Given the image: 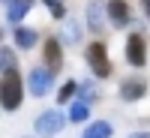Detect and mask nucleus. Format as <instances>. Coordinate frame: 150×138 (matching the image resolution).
<instances>
[{"label": "nucleus", "instance_id": "1", "mask_svg": "<svg viewBox=\"0 0 150 138\" xmlns=\"http://www.w3.org/2000/svg\"><path fill=\"white\" fill-rule=\"evenodd\" d=\"M21 99H24V78H21V72L18 69L0 72V105H3V111H18Z\"/></svg>", "mask_w": 150, "mask_h": 138}, {"label": "nucleus", "instance_id": "2", "mask_svg": "<svg viewBox=\"0 0 150 138\" xmlns=\"http://www.w3.org/2000/svg\"><path fill=\"white\" fill-rule=\"evenodd\" d=\"M84 60H87V69H90V75L93 78H108L111 72V60H108V48H105V42H90L87 45V51H84Z\"/></svg>", "mask_w": 150, "mask_h": 138}, {"label": "nucleus", "instance_id": "3", "mask_svg": "<svg viewBox=\"0 0 150 138\" xmlns=\"http://www.w3.org/2000/svg\"><path fill=\"white\" fill-rule=\"evenodd\" d=\"M63 126H66V114L60 108H48V111H42V114L36 117L33 132L39 135V138H54V135L63 132Z\"/></svg>", "mask_w": 150, "mask_h": 138}, {"label": "nucleus", "instance_id": "4", "mask_svg": "<svg viewBox=\"0 0 150 138\" xmlns=\"http://www.w3.org/2000/svg\"><path fill=\"white\" fill-rule=\"evenodd\" d=\"M51 87H54V72L48 66H33L27 72V90H30V96H48Z\"/></svg>", "mask_w": 150, "mask_h": 138}, {"label": "nucleus", "instance_id": "5", "mask_svg": "<svg viewBox=\"0 0 150 138\" xmlns=\"http://www.w3.org/2000/svg\"><path fill=\"white\" fill-rule=\"evenodd\" d=\"M105 15H108V24L111 27H129V21H132V9L126 0H105Z\"/></svg>", "mask_w": 150, "mask_h": 138}, {"label": "nucleus", "instance_id": "6", "mask_svg": "<svg viewBox=\"0 0 150 138\" xmlns=\"http://www.w3.org/2000/svg\"><path fill=\"white\" fill-rule=\"evenodd\" d=\"M126 60H129V66H135V69L147 66V42H144L141 33H129L126 36Z\"/></svg>", "mask_w": 150, "mask_h": 138}, {"label": "nucleus", "instance_id": "7", "mask_svg": "<svg viewBox=\"0 0 150 138\" xmlns=\"http://www.w3.org/2000/svg\"><path fill=\"white\" fill-rule=\"evenodd\" d=\"M42 51H45V66L57 75L60 69H63V42H60L57 36H48L45 45H42Z\"/></svg>", "mask_w": 150, "mask_h": 138}, {"label": "nucleus", "instance_id": "8", "mask_svg": "<svg viewBox=\"0 0 150 138\" xmlns=\"http://www.w3.org/2000/svg\"><path fill=\"white\" fill-rule=\"evenodd\" d=\"M117 93H120L123 102H138V99L147 93V81H144V78H138V75H132V78H123Z\"/></svg>", "mask_w": 150, "mask_h": 138}, {"label": "nucleus", "instance_id": "9", "mask_svg": "<svg viewBox=\"0 0 150 138\" xmlns=\"http://www.w3.org/2000/svg\"><path fill=\"white\" fill-rule=\"evenodd\" d=\"M105 21H108V15H105V3H99V0H90V3H87V27H90V33L102 36Z\"/></svg>", "mask_w": 150, "mask_h": 138}, {"label": "nucleus", "instance_id": "10", "mask_svg": "<svg viewBox=\"0 0 150 138\" xmlns=\"http://www.w3.org/2000/svg\"><path fill=\"white\" fill-rule=\"evenodd\" d=\"M12 42H15V48H21V51H30V48H33L36 42H39V33H36L33 27H24V24H15Z\"/></svg>", "mask_w": 150, "mask_h": 138}, {"label": "nucleus", "instance_id": "11", "mask_svg": "<svg viewBox=\"0 0 150 138\" xmlns=\"http://www.w3.org/2000/svg\"><path fill=\"white\" fill-rule=\"evenodd\" d=\"M60 36V42H63V45H78L81 39H84V36H81V24L78 21H75V18H63V30H60L57 33Z\"/></svg>", "mask_w": 150, "mask_h": 138}, {"label": "nucleus", "instance_id": "12", "mask_svg": "<svg viewBox=\"0 0 150 138\" xmlns=\"http://www.w3.org/2000/svg\"><path fill=\"white\" fill-rule=\"evenodd\" d=\"M30 6L33 3H27V0H9V3H6V21L9 24H21L24 15L30 12Z\"/></svg>", "mask_w": 150, "mask_h": 138}, {"label": "nucleus", "instance_id": "13", "mask_svg": "<svg viewBox=\"0 0 150 138\" xmlns=\"http://www.w3.org/2000/svg\"><path fill=\"white\" fill-rule=\"evenodd\" d=\"M87 117H90V102H84V99L75 96L69 102V111H66V120L69 123H84Z\"/></svg>", "mask_w": 150, "mask_h": 138}, {"label": "nucleus", "instance_id": "14", "mask_svg": "<svg viewBox=\"0 0 150 138\" xmlns=\"http://www.w3.org/2000/svg\"><path fill=\"white\" fill-rule=\"evenodd\" d=\"M114 135V126H111L108 120H93L87 123V129L81 132V138H111Z\"/></svg>", "mask_w": 150, "mask_h": 138}, {"label": "nucleus", "instance_id": "15", "mask_svg": "<svg viewBox=\"0 0 150 138\" xmlns=\"http://www.w3.org/2000/svg\"><path fill=\"white\" fill-rule=\"evenodd\" d=\"M75 96L84 99V102H96V99H99V87H96V81H93V78L78 81V93H75Z\"/></svg>", "mask_w": 150, "mask_h": 138}, {"label": "nucleus", "instance_id": "16", "mask_svg": "<svg viewBox=\"0 0 150 138\" xmlns=\"http://www.w3.org/2000/svg\"><path fill=\"white\" fill-rule=\"evenodd\" d=\"M75 93H78V81H75V78L63 81V87L57 90V105H69L72 99H75Z\"/></svg>", "mask_w": 150, "mask_h": 138}, {"label": "nucleus", "instance_id": "17", "mask_svg": "<svg viewBox=\"0 0 150 138\" xmlns=\"http://www.w3.org/2000/svg\"><path fill=\"white\" fill-rule=\"evenodd\" d=\"M9 69H18V60H15V51L6 45H0V72H9Z\"/></svg>", "mask_w": 150, "mask_h": 138}, {"label": "nucleus", "instance_id": "18", "mask_svg": "<svg viewBox=\"0 0 150 138\" xmlns=\"http://www.w3.org/2000/svg\"><path fill=\"white\" fill-rule=\"evenodd\" d=\"M42 3H45L48 12H51V18H57V21L66 18V6H63V0H42Z\"/></svg>", "mask_w": 150, "mask_h": 138}, {"label": "nucleus", "instance_id": "19", "mask_svg": "<svg viewBox=\"0 0 150 138\" xmlns=\"http://www.w3.org/2000/svg\"><path fill=\"white\" fill-rule=\"evenodd\" d=\"M141 6H144V15H147V21H150V0H144Z\"/></svg>", "mask_w": 150, "mask_h": 138}, {"label": "nucleus", "instance_id": "20", "mask_svg": "<svg viewBox=\"0 0 150 138\" xmlns=\"http://www.w3.org/2000/svg\"><path fill=\"white\" fill-rule=\"evenodd\" d=\"M129 138H150V132H132Z\"/></svg>", "mask_w": 150, "mask_h": 138}, {"label": "nucleus", "instance_id": "21", "mask_svg": "<svg viewBox=\"0 0 150 138\" xmlns=\"http://www.w3.org/2000/svg\"><path fill=\"white\" fill-rule=\"evenodd\" d=\"M3 3H9V0H3ZM27 3H36V0H27Z\"/></svg>", "mask_w": 150, "mask_h": 138}, {"label": "nucleus", "instance_id": "22", "mask_svg": "<svg viewBox=\"0 0 150 138\" xmlns=\"http://www.w3.org/2000/svg\"><path fill=\"white\" fill-rule=\"evenodd\" d=\"M0 36H3V30H0Z\"/></svg>", "mask_w": 150, "mask_h": 138}]
</instances>
